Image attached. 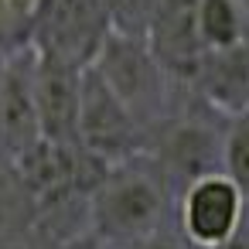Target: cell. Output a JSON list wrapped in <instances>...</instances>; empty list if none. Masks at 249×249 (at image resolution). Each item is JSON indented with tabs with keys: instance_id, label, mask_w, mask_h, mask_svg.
I'll use <instances>...</instances> for the list:
<instances>
[{
	"instance_id": "cell-2",
	"label": "cell",
	"mask_w": 249,
	"mask_h": 249,
	"mask_svg": "<svg viewBox=\"0 0 249 249\" xmlns=\"http://www.w3.org/2000/svg\"><path fill=\"white\" fill-rule=\"evenodd\" d=\"M116 31L106 0H35L28 14V45L79 69H89Z\"/></svg>"
},
{
	"instance_id": "cell-10",
	"label": "cell",
	"mask_w": 249,
	"mask_h": 249,
	"mask_svg": "<svg viewBox=\"0 0 249 249\" xmlns=\"http://www.w3.org/2000/svg\"><path fill=\"white\" fill-rule=\"evenodd\" d=\"M195 86L205 92V99L215 109L229 116L249 113V45L208 55Z\"/></svg>"
},
{
	"instance_id": "cell-13",
	"label": "cell",
	"mask_w": 249,
	"mask_h": 249,
	"mask_svg": "<svg viewBox=\"0 0 249 249\" xmlns=\"http://www.w3.org/2000/svg\"><path fill=\"white\" fill-rule=\"evenodd\" d=\"M4 249H103L92 235H82V239H55V235H45L38 229H31L28 235H21L18 242L4 246Z\"/></svg>"
},
{
	"instance_id": "cell-3",
	"label": "cell",
	"mask_w": 249,
	"mask_h": 249,
	"mask_svg": "<svg viewBox=\"0 0 249 249\" xmlns=\"http://www.w3.org/2000/svg\"><path fill=\"white\" fill-rule=\"evenodd\" d=\"M92 69L109 82V89L133 109V116L147 130L167 120V82L174 79L160 69L143 35L113 31L103 52L96 55Z\"/></svg>"
},
{
	"instance_id": "cell-9",
	"label": "cell",
	"mask_w": 249,
	"mask_h": 249,
	"mask_svg": "<svg viewBox=\"0 0 249 249\" xmlns=\"http://www.w3.org/2000/svg\"><path fill=\"white\" fill-rule=\"evenodd\" d=\"M82 72L72 62L35 52V103L41 133L58 143H79V103H82Z\"/></svg>"
},
{
	"instance_id": "cell-5",
	"label": "cell",
	"mask_w": 249,
	"mask_h": 249,
	"mask_svg": "<svg viewBox=\"0 0 249 249\" xmlns=\"http://www.w3.org/2000/svg\"><path fill=\"white\" fill-rule=\"evenodd\" d=\"M178 229L195 249H222L249 218V198L225 171H208L181 188Z\"/></svg>"
},
{
	"instance_id": "cell-1",
	"label": "cell",
	"mask_w": 249,
	"mask_h": 249,
	"mask_svg": "<svg viewBox=\"0 0 249 249\" xmlns=\"http://www.w3.org/2000/svg\"><path fill=\"white\" fill-rule=\"evenodd\" d=\"M178 208V188L150 157L109 164L89 195V235L103 249H126L167 225Z\"/></svg>"
},
{
	"instance_id": "cell-12",
	"label": "cell",
	"mask_w": 249,
	"mask_h": 249,
	"mask_svg": "<svg viewBox=\"0 0 249 249\" xmlns=\"http://www.w3.org/2000/svg\"><path fill=\"white\" fill-rule=\"evenodd\" d=\"M222 171L249 198V113L235 116L222 137Z\"/></svg>"
},
{
	"instance_id": "cell-6",
	"label": "cell",
	"mask_w": 249,
	"mask_h": 249,
	"mask_svg": "<svg viewBox=\"0 0 249 249\" xmlns=\"http://www.w3.org/2000/svg\"><path fill=\"white\" fill-rule=\"evenodd\" d=\"M143 38L174 82H198L208 62V48L198 31V0H157Z\"/></svg>"
},
{
	"instance_id": "cell-7",
	"label": "cell",
	"mask_w": 249,
	"mask_h": 249,
	"mask_svg": "<svg viewBox=\"0 0 249 249\" xmlns=\"http://www.w3.org/2000/svg\"><path fill=\"white\" fill-rule=\"evenodd\" d=\"M41 137L35 103V48L24 45L0 55V154L18 160Z\"/></svg>"
},
{
	"instance_id": "cell-11",
	"label": "cell",
	"mask_w": 249,
	"mask_h": 249,
	"mask_svg": "<svg viewBox=\"0 0 249 249\" xmlns=\"http://www.w3.org/2000/svg\"><path fill=\"white\" fill-rule=\"evenodd\" d=\"M198 31L208 48L215 52H232L249 45V18L239 0H198Z\"/></svg>"
},
{
	"instance_id": "cell-4",
	"label": "cell",
	"mask_w": 249,
	"mask_h": 249,
	"mask_svg": "<svg viewBox=\"0 0 249 249\" xmlns=\"http://www.w3.org/2000/svg\"><path fill=\"white\" fill-rule=\"evenodd\" d=\"M79 143L106 164H120L137 154H147L150 143V130L133 116V109L109 89V82L92 65L82 72Z\"/></svg>"
},
{
	"instance_id": "cell-8",
	"label": "cell",
	"mask_w": 249,
	"mask_h": 249,
	"mask_svg": "<svg viewBox=\"0 0 249 249\" xmlns=\"http://www.w3.org/2000/svg\"><path fill=\"white\" fill-rule=\"evenodd\" d=\"M147 154L167 171L171 184L181 188L208 171H222V140L198 120H160L150 130Z\"/></svg>"
},
{
	"instance_id": "cell-14",
	"label": "cell",
	"mask_w": 249,
	"mask_h": 249,
	"mask_svg": "<svg viewBox=\"0 0 249 249\" xmlns=\"http://www.w3.org/2000/svg\"><path fill=\"white\" fill-rule=\"evenodd\" d=\"M126 249H195V246H188V239L181 235V229L164 225V229H157L154 235H147V239H140V242H133V246H126Z\"/></svg>"
}]
</instances>
